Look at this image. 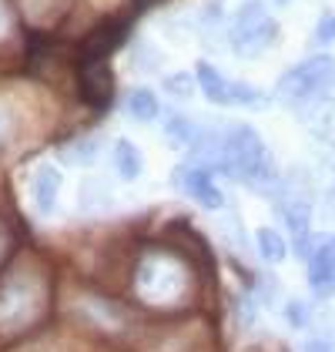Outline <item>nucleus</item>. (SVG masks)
<instances>
[{"label":"nucleus","instance_id":"9","mask_svg":"<svg viewBox=\"0 0 335 352\" xmlns=\"http://www.w3.org/2000/svg\"><path fill=\"white\" fill-rule=\"evenodd\" d=\"M308 282L319 296H325L335 285V235L312 245V252H308Z\"/></svg>","mask_w":335,"mask_h":352},{"label":"nucleus","instance_id":"3","mask_svg":"<svg viewBox=\"0 0 335 352\" xmlns=\"http://www.w3.org/2000/svg\"><path fill=\"white\" fill-rule=\"evenodd\" d=\"M238 182L255 191H272L279 185V168L272 162L262 135L249 124H235L222 135V162H218Z\"/></svg>","mask_w":335,"mask_h":352},{"label":"nucleus","instance_id":"17","mask_svg":"<svg viewBox=\"0 0 335 352\" xmlns=\"http://www.w3.org/2000/svg\"><path fill=\"white\" fill-rule=\"evenodd\" d=\"M231 104H238V108H265L268 98H265V91H258L255 84L231 81Z\"/></svg>","mask_w":335,"mask_h":352},{"label":"nucleus","instance_id":"12","mask_svg":"<svg viewBox=\"0 0 335 352\" xmlns=\"http://www.w3.org/2000/svg\"><path fill=\"white\" fill-rule=\"evenodd\" d=\"M121 34H124L121 24H104L101 30H94V34L84 41V64H87V60H104V57L121 44Z\"/></svg>","mask_w":335,"mask_h":352},{"label":"nucleus","instance_id":"14","mask_svg":"<svg viewBox=\"0 0 335 352\" xmlns=\"http://www.w3.org/2000/svg\"><path fill=\"white\" fill-rule=\"evenodd\" d=\"M128 114H131L135 121H154V118H158V98H154L148 87L131 91V98H128Z\"/></svg>","mask_w":335,"mask_h":352},{"label":"nucleus","instance_id":"5","mask_svg":"<svg viewBox=\"0 0 335 352\" xmlns=\"http://www.w3.org/2000/svg\"><path fill=\"white\" fill-rule=\"evenodd\" d=\"M275 37H279V24L272 21L265 3H258V0L242 3V10L231 21V34H228L231 51L238 57H258L275 44Z\"/></svg>","mask_w":335,"mask_h":352},{"label":"nucleus","instance_id":"19","mask_svg":"<svg viewBox=\"0 0 335 352\" xmlns=\"http://www.w3.org/2000/svg\"><path fill=\"white\" fill-rule=\"evenodd\" d=\"M64 158L74 164L94 162V158H97V138H81V141L67 144V148H64Z\"/></svg>","mask_w":335,"mask_h":352},{"label":"nucleus","instance_id":"22","mask_svg":"<svg viewBox=\"0 0 335 352\" xmlns=\"http://www.w3.org/2000/svg\"><path fill=\"white\" fill-rule=\"evenodd\" d=\"M7 252H10V228L0 221V262L7 258Z\"/></svg>","mask_w":335,"mask_h":352},{"label":"nucleus","instance_id":"16","mask_svg":"<svg viewBox=\"0 0 335 352\" xmlns=\"http://www.w3.org/2000/svg\"><path fill=\"white\" fill-rule=\"evenodd\" d=\"M258 248H262V258L268 262H281L288 255V245L275 228H258Z\"/></svg>","mask_w":335,"mask_h":352},{"label":"nucleus","instance_id":"13","mask_svg":"<svg viewBox=\"0 0 335 352\" xmlns=\"http://www.w3.org/2000/svg\"><path fill=\"white\" fill-rule=\"evenodd\" d=\"M114 168L124 182H135L141 175V155L128 138H117V144H114Z\"/></svg>","mask_w":335,"mask_h":352},{"label":"nucleus","instance_id":"18","mask_svg":"<svg viewBox=\"0 0 335 352\" xmlns=\"http://www.w3.org/2000/svg\"><path fill=\"white\" fill-rule=\"evenodd\" d=\"M165 135H168V141H174L178 148H188V144H195L198 131H195V124H192V121H185V118H168L165 121Z\"/></svg>","mask_w":335,"mask_h":352},{"label":"nucleus","instance_id":"20","mask_svg":"<svg viewBox=\"0 0 335 352\" xmlns=\"http://www.w3.org/2000/svg\"><path fill=\"white\" fill-rule=\"evenodd\" d=\"M335 41V14H322V21L315 24V44H332Z\"/></svg>","mask_w":335,"mask_h":352},{"label":"nucleus","instance_id":"24","mask_svg":"<svg viewBox=\"0 0 335 352\" xmlns=\"http://www.w3.org/2000/svg\"><path fill=\"white\" fill-rule=\"evenodd\" d=\"M279 3H288V0H279Z\"/></svg>","mask_w":335,"mask_h":352},{"label":"nucleus","instance_id":"4","mask_svg":"<svg viewBox=\"0 0 335 352\" xmlns=\"http://www.w3.org/2000/svg\"><path fill=\"white\" fill-rule=\"evenodd\" d=\"M335 84V57L329 54H315L288 67L279 78V98L285 104H295V108H308L315 101H322Z\"/></svg>","mask_w":335,"mask_h":352},{"label":"nucleus","instance_id":"2","mask_svg":"<svg viewBox=\"0 0 335 352\" xmlns=\"http://www.w3.org/2000/svg\"><path fill=\"white\" fill-rule=\"evenodd\" d=\"M47 272L41 265H14L0 278V339L24 336L47 312Z\"/></svg>","mask_w":335,"mask_h":352},{"label":"nucleus","instance_id":"10","mask_svg":"<svg viewBox=\"0 0 335 352\" xmlns=\"http://www.w3.org/2000/svg\"><path fill=\"white\" fill-rule=\"evenodd\" d=\"M60 195V171L54 164H41L37 175H34V201H37V212L41 215H51L54 212V201Z\"/></svg>","mask_w":335,"mask_h":352},{"label":"nucleus","instance_id":"8","mask_svg":"<svg viewBox=\"0 0 335 352\" xmlns=\"http://www.w3.org/2000/svg\"><path fill=\"white\" fill-rule=\"evenodd\" d=\"M81 91L87 98V104L94 108H108L114 101V78L111 67L104 60H87L81 67Z\"/></svg>","mask_w":335,"mask_h":352},{"label":"nucleus","instance_id":"21","mask_svg":"<svg viewBox=\"0 0 335 352\" xmlns=\"http://www.w3.org/2000/svg\"><path fill=\"white\" fill-rule=\"evenodd\" d=\"M14 28V17H10V7H7V0H0V41L10 34Z\"/></svg>","mask_w":335,"mask_h":352},{"label":"nucleus","instance_id":"23","mask_svg":"<svg viewBox=\"0 0 335 352\" xmlns=\"http://www.w3.org/2000/svg\"><path fill=\"white\" fill-rule=\"evenodd\" d=\"M305 352H332V346L329 342H322V339H312L305 346Z\"/></svg>","mask_w":335,"mask_h":352},{"label":"nucleus","instance_id":"15","mask_svg":"<svg viewBox=\"0 0 335 352\" xmlns=\"http://www.w3.org/2000/svg\"><path fill=\"white\" fill-rule=\"evenodd\" d=\"M21 131V121H17V111L7 98H0V151H7L14 144V138Z\"/></svg>","mask_w":335,"mask_h":352},{"label":"nucleus","instance_id":"6","mask_svg":"<svg viewBox=\"0 0 335 352\" xmlns=\"http://www.w3.org/2000/svg\"><path fill=\"white\" fill-rule=\"evenodd\" d=\"M281 218H285V225L292 228V235H295V248H299V255H305L312 252V245H308V225H312V205H308L305 195H299V191H288V195H281V205H279Z\"/></svg>","mask_w":335,"mask_h":352},{"label":"nucleus","instance_id":"11","mask_svg":"<svg viewBox=\"0 0 335 352\" xmlns=\"http://www.w3.org/2000/svg\"><path fill=\"white\" fill-rule=\"evenodd\" d=\"M195 78H198V87H201V94L211 101V104H231V81L224 78L218 67H211V64H198L195 67Z\"/></svg>","mask_w":335,"mask_h":352},{"label":"nucleus","instance_id":"7","mask_svg":"<svg viewBox=\"0 0 335 352\" xmlns=\"http://www.w3.org/2000/svg\"><path fill=\"white\" fill-rule=\"evenodd\" d=\"M181 188L188 191L195 201H201L208 212H218L224 205L222 191L215 185V175H211V168L208 164H188V168H181Z\"/></svg>","mask_w":335,"mask_h":352},{"label":"nucleus","instance_id":"1","mask_svg":"<svg viewBox=\"0 0 335 352\" xmlns=\"http://www.w3.org/2000/svg\"><path fill=\"white\" fill-rule=\"evenodd\" d=\"M135 296L148 309L178 312L195 298V272L178 252H144L135 269Z\"/></svg>","mask_w":335,"mask_h":352}]
</instances>
